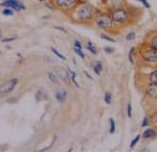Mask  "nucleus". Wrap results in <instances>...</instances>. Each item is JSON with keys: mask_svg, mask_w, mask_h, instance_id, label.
I'll use <instances>...</instances> for the list:
<instances>
[{"mask_svg": "<svg viewBox=\"0 0 157 154\" xmlns=\"http://www.w3.org/2000/svg\"><path fill=\"white\" fill-rule=\"evenodd\" d=\"M94 14V9H93L92 5L88 3L82 4L78 7V9L75 11V16H77V19L82 20V21H86L88 19H91Z\"/></svg>", "mask_w": 157, "mask_h": 154, "instance_id": "obj_1", "label": "nucleus"}, {"mask_svg": "<svg viewBox=\"0 0 157 154\" xmlns=\"http://www.w3.org/2000/svg\"><path fill=\"white\" fill-rule=\"evenodd\" d=\"M94 21H95V24L102 29L112 28L113 23H114V21H113L112 18H111V16L106 15V14H100L98 16L95 17Z\"/></svg>", "mask_w": 157, "mask_h": 154, "instance_id": "obj_2", "label": "nucleus"}, {"mask_svg": "<svg viewBox=\"0 0 157 154\" xmlns=\"http://www.w3.org/2000/svg\"><path fill=\"white\" fill-rule=\"evenodd\" d=\"M18 82H19L18 78H11L7 81L1 83L0 84V98L4 97V96L9 95L10 93L13 92Z\"/></svg>", "mask_w": 157, "mask_h": 154, "instance_id": "obj_3", "label": "nucleus"}, {"mask_svg": "<svg viewBox=\"0 0 157 154\" xmlns=\"http://www.w3.org/2000/svg\"><path fill=\"white\" fill-rule=\"evenodd\" d=\"M110 16H111V18L113 19V21L116 22V23L123 24L128 21L129 13L124 9H114L113 12H111Z\"/></svg>", "mask_w": 157, "mask_h": 154, "instance_id": "obj_4", "label": "nucleus"}, {"mask_svg": "<svg viewBox=\"0 0 157 154\" xmlns=\"http://www.w3.org/2000/svg\"><path fill=\"white\" fill-rule=\"evenodd\" d=\"M141 56L148 63H157V49L150 45L141 51Z\"/></svg>", "mask_w": 157, "mask_h": 154, "instance_id": "obj_5", "label": "nucleus"}, {"mask_svg": "<svg viewBox=\"0 0 157 154\" xmlns=\"http://www.w3.org/2000/svg\"><path fill=\"white\" fill-rule=\"evenodd\" d=\"M0 5L4 7H11L15 12H21L25 9L24 4L18 0H4L2 3H0Z\"/></svg>", "mask_w": 157, "mask_h": 154, "instance_id": "obj_6", "label": "nucleus"}, {"mask_svg": "<svg viewBox=\"0 0 157 154\" xmlns=\"http://www.w3.org/2000/svg\"><path fill=\"white\" fill-rule=\"evenodd\" d=\"M78 0H56L55 3L59 9H70L77 3Z\"/></svg>", "mask_w": 157, "mask_h": 154, "instance_id": "obj_7", "label": "nucleus"}, {"mask_svg": "<svg viewBox=\"0 0 157 154\" xmlns=\"http://www.w3.org/2000/svg\"><path fill=\"white\" fill-rule=\"evenodd\" d=\"M146 93L148 96L152 98H157V83H151L146 90Z\"/></svg>", "mask_w": 157, "mask_h": 154, "instance_id": "obj_8", "label": "nucleus"}, {"mask_svg": "<svg viewBox=\"0 0 157 154\" xmlns=\"http://www.w3.org/2000/svg\"><path fill=\"white\" fill-rule=\"evenodd\" d=\"M66 91L64 90H60V91H57V93H56V99L59 101L60 103H63L66 99Z\"/></svg>", "mask_w": 157, "mask_h": 154, "instance_id": "obj_9", "label": "nucleus"}, {"mask_svg": "<svg viewBox=\"0 0 157 154\" xmlns=\"http://www.w3.org/2000/svg\"><path fill=\"white\" fill-rule=\"evenodd\" d=\"M156 131L154 130V129H151V128H149V129H147L145 130V132H144V134L143 136L145 138H154V136H156Z\"/></svg>", "mask_w": 157, "mask_h": 154, "instance_id": "obj_10", "label": "nucleus"}, {"mask_svg": "<svg viewBox=\"0 0 157 154\" xmlns=\"http://www.w3.org/2000/svg\"><path fill=\"white\" fill-rule=\"evenodd\" d=\"M57 72H58V74H59V76L62 77V79H64L65 81H68V78H69V76H68L67 72L65 71L64 69H57Z\"/></svg>", "mask_w": 157, "mask_h": 154, "instance_id": "obj_11", "label": "nucleus"}, {"mask_svg": "<svg viewBox=\"0 0 157 154\" xmlns=\"http://www.w3.org/2000/svg\"><path fill=\"white\" fill-rule=\"evenodd\" d=\"M87 49H88V51H90L92 54H97L98 53V50H97V48H95L94 44H93V43H91L90 41L87 43Z\"/></svg>", "mask_w": 157, "mask_h": 154, "instance_id": "obj_12", "label": "nucleus"}, {"mask_svg": "<svg viewBox=\"0 0 157 154\" xmlns=\"http://www.w3.org/2000/svg\"><path fill=\"white\" fill-rule=\"evenodd\" d=\"M102 70H103V66H102V63L101 62H98L97 63V65L93 67V71H94V73L97 75H100L101 74V72H102Z\"/></svg>", "mask_w": 157, "mask_h": 154, "instance_id": "obj_13", "label": "nucleus"}, {"mask_svg": "<svg viewBox=\"0 0 157 154\" xmlns=\"http://www.w3.org/2000/svg\"><path fill=\"white\" fill-rule=\"evenodd\" d=\"M149 80H150L151 83H157V70L151 73L150 77H149Z\"/></svg>", "mask_w": 157, "mask_h": 154, "instance_id": "obj_14", "label": "nucleus"}, {"mask_svg": "<svg viewBox=\"0 0 157 154\" xmlns=\"http://www.w3.org/2000/svg\"><path fill=\"white\" fill-rule=\"evenodd\" d=\"M14 9H11V7H6V9H3V11H2V15H3V16H13V15H14Z\"/></svg>", "mask_w": 157, "mask_h": 154, "instance_id": "obj_15", "label": "nucleus"}, {"mask_svg": "<svg viewBox=\"0 0 157 154\" xmlns=\"http://www.w3.org/2000/svg\"><path fill=\"white\" fill-rule=\"evenodd\" d=\"M50 50H52V53H55V55H57V56H58V57H59V59H63V60H66V57H65V56H64V55H63V54H61V53H60V52H59V51H58V50H57V49H55V48H54V47H52V48H50Z\"/></svg>", "mask_w": 157, "mask_h": 154, "instance_id": "obj_16", "label": "nucleus"}, {"mask_svg": "<svg viewBox=\"0 0 157 154\" xmlns=\"http://www.w3.org/2000/svg\"><path fill=\"white\" fill-rule=\"evenodd\" d=\"M48 78H49V80L52 81V83H58V77H57V75L55 74V73H52V72H49L48 73Z\"/></svg>", "mask_w": 157, "mask_h": 154, "instance_id": "obj_17", "label": "nucleus"}, {"mask_svg": "<svg viewBox=\"0 0 157 154\" xmlns=\"http://www.w3.org/2000/svg\"><path fill=\"white\" fill-rule=\"evenodd\" d=\"M69 74H70V79H71V81L75 83V87L77 88H80V85H78V83L77 82V80H75V73L73 72V71H71V70H69Z\"/></svg>", "mask_w": 157, "mask_h": 154, "instance_id": "obj_18", "label": "nucleus"}, {"mask_svg": "<svg viewBox=\"0 0 157 154\" xmlns=\"http://www.w3.org/2000/svg\"><path fill=\"white\" fill-rule=\"evenodd\" d=\"M110 133L111 134H113V133L115 132V122H114V120H113L112 118L110 119Z\"/></svg>", "mask_w": 157, "mask_h": 154, "instance_id": "obj_19", "label": "nucleus"}, {"mask_svg": "<svg viewBox=\"0 0 157 154\" xmlns=\"http://www.w3.org/2000/svg\"><path fill=\"white\" fill-rule=\"evenodd\" d=\"M111 99H112V95H111V93L107 92V93L105 94L104 100H105V102L107 103V104H110V103H111Z\"/></svg>", "mask_w": 157, "mask_h": 154, "instance_id": "obj_20", "label": "nucleus"}, {"mask_svg": "<svg viewBox=\"0 0 157 154\" xmlns=\"http://www.w3.org/2000/svg\"><path fill=\"white\" fill-rule=\"evenodd\" d=\"M139 140H140V135L138 134V135H136V136H135V138H134L132 142H131L130 147H131V148H134V147H135V146L137 145V143L139 142Z\"/></svg>", "mask_w": 157, "mask_h": 154, "instance_id": "obj_21", "label": "nucleus"}, {"mask_svg": "<svg viewBox=\"0 0 157 154\" xmlns=\"http://www.w3.org/2000/svg\"><path fill=\"white\" fill-rule=\"evenodd\" d=\"M18 39V37L17 36H14V37H10V38H4L3 40H2V42L3 43H9V42H13V41H15V40H17Z\"/></svg>", "mask_w": 157, "mask_h": 154, "instance_id": "obj_22", "label": "nucleus"}, {"mask_svg": "<svg viewBox=\"0 0 157 154\" xmlns=\"http://www.w3.org/2000/svg\"><path fill=\"white\" fill-rule=\"evenodd\" d=\"M75 51L77 52V54L78 55V56L81 57V59H85V54L83 53V51H82V49H78V48H75Z\"/></svg>", "mask_w": 157, "mask_h": 154, "instance_id": "obj_23", "label": "nucleus"}, {"mask_svg": "<svg viewBox=\"0 0 157 154\" xmlns=\"http://www.w3.org/2000/svg\"><path fill=\"white\" fill-rule=\"evenodd\" d=\"M127 115L129 118L132 117V105H131V103H128L127 105Z\"/></svg>", "mask_w": 157, "mask_h": 154, "instance_id": "obj_24", "label": "nucleus"}, {"mask_svg": "<svg viewBox=\"0 0 157 154\" xmlns=\"http://www.w3.org/2000/svg\"><path fill=\"white\" fill-rule=\"evenodd\" d=\"M151 46L153 48H155V49H157V36L153 37L151 40Z\"/></svg>", "mask_w": 157, "mask_h": 154, "instance_id": "obj_25", "label": "nucleus"}, {"mask_svg": "<svg viewBox=\"0 0 157 154\" xmlns=\"http://www.w3.org/2000/svg\"><path fill=\"white\" fill-rule=\"evenodd\" d=\"M101 38H102L103 40H106V41H109V42H112V43L115 42L114 39H112V38H109L108 36H106V34H101Z\"/></svg>", "mask_w": 157, "mask_h": 154, "instance_id": "obj_26", "label": "nucleus"}, {"mask_svg": "<svg viewBox=\"0 0 157 154\" xmlns=\"http://www.w3.org/2000/svg\"><path fill=\"white\" fill-rule=\"evenodd\" d=\"M134 50H135V48H131V50L129 51V60H130L131 64H133V63H134V62H133V57H132Z\"/></svg>", "mask_w": 157, "mask_h": 154, "instance_id": "obj_27", "label": "nucleus"}, {"mask_svg": "<svg viewBox=\"0 0 157 154\" xmlns=\"http://www.w3.org/2000/svg\"><path fill=\"white\" fill-rule=\"evenodd\" d=\"M126 39L128 40V41H132V40L135 39V32H130V34H128V36Z\"/></svg>", "mask_w": 157, "mask_h": 154, "instance_id": "obj_28", "label": "nucleus"}, {"mask_svg": "<svg viewBox=\"0 0 157 154\" xmlns=\"http://www.w3.org/2000/svg\"><path fill=\"white\" fill-rule=\"evenodd\" d=\"M75 48H78V49H82V48H83L81 42L78 41V40H75Z\"/></svg>", "mask_w": 157, "mask_h": 154, "instance_id": "obj_29", "label": "nucleus"}, {"mask_svg": "<svg viewBox=\"0 0 157 154\" xmlns=\"http://www.w3.org/2000/svg\"><path fill=\"white\" fill-rule=\"evenodd\" d=\"M139 2H141V3L144 4V5H145L147 9H150V4H149V2L147 1V0H138Z\"/></svg>", "mask_w": 157, "mask_h": 154, "instance_id": "obj_30", "label": "nucleus"}, {"mask_svg": "<svg viewBox=\"0 0 157 154\" xmlns=\"http://www.w3.org/2000/svg\"><path fill=\"white\" fill-rule=\"evenodd\" d=\"M148 125H149V120L147 118H145L143 121V123H141V126H143V127H147Z\"/></svg>", "mask_w": 157, "mask_h": 154, "instance_id": "obj_31", "label": "nucleus"}, {"mask_svg": "<svg viewBox=\"0 0 157 154\" xmlns=\"http://www.w3.org/2000/svg\"><path fill=\"white\" fill-rule=\"evenodd\" d=\"M104 50H105L106 52H108V53H111V52H113L112 48H109V47H105V49H104Z\"/></svg>", "mask_w": 157, "mask_h": 154, "instance_id": "obj_32", "label": "nucleus"}, {"mask_svg": "<svg viewBox=\"0 0 157 154\" xmlns=\"http://www.w3.org/2000/svg\"><path fill=\"white\" fill-rule=\"evenodd\" d=\"M56 29H59V30H62L63 32H66V30H65L64 28H62V27H59V26H55Z\"/></svg>", "mask_w": 157, "mask_h": 154, "instance_id": "obj_33", "label": "nucleus"}, {"mask_svg": "<svg viewBox=\"0 0 157 154\" xmlns=\"http://www.w3.org/2000/svg\"><path fill=\"white\" fill-rule=\"evenodd\" d=\"M85 75H86V76H87L88 78H89V79H92V77H91V76H90V75H89V74H88V73H87V72H85Z\"/></svg>", "mask_w": 157, "mask_h": 154, "instance_id": "obj_34", "label": "nucleus"}, {"mask_svg": "<svg viewBox=\"0 0 157 154\" xmlns=\"http://www.w3.org/2000/svg\"><path fill=\"white\" fill-rule=\"evenodd\" d=\"M39 1H41V2H43V1H45V0H39Z\"/></svg>", "mask_w": 157, "mask_h": 154, "instance_id": "obj_35", "label": "nucleus"}, {"mask_svg": "<svg viewBox=\"0 0 157 154\" xmlns=\"http://www.w3.org/2000/svg\"><path fill=\"white\" fill-rule=\"evenodd\" d=\"M0 39H1V34H0Z\"/></svg>", "mask_w": 157, "mask_h": 154, "instance_id": "obj_36", "label": "nucleus"}]
</instances>
